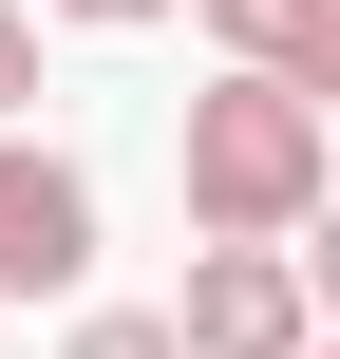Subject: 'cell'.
Returning a JSON list of instances; mask_svg holds the SVG:
<instances>
[{"instance_id": "4", "label": "cell", "mask_w": 340, "mask_h": 359, "mask_svg": "<svg viewBox=\"0 0 340 359\" xmlns=\"http://www.w3.org/2000/svg\"><path fill=\"white\" fill-rule=\"evenodd\" d=\"M227 38V76H284V95H340V0H189Z\"/></svg>"}, {"instance_id": "1", "label": "cell", "mask_w": 340, "mask_h": 359, "mask_svg": "<svg viewBox=\"0 0 340 359\" xmlns=\"http://www.w3.org/2000/svg\"><path fill=\"white\" fill-rule=\"evenodd\" d=\"M322 189H340L322 95H284V76H208V95H189V227H208V246H303Z\"/></svg>"}, {"instance_id": "6", "label": "cell", "mask_w": 340, "mask_h": 359, "mask_svg": "<svg viewBox=\"0 0 340 359\" xmlns=\"http://www.w3.org/2000/svg\"><path fill=\"white\" fill-rule=\"evenodd\" d=\"M19 95H38V0H0V133H19Z\"/></svg>"}, {"instance_id": "5", "label": "cell", "mask_w": 340, "mask_h": 359, "mask_svg": "<svg viewBox=\"0 0 340 359\" xmlns=\"http://www.w3.org/2000/svg\"><path fill=\"white\" fill-rule=\"evenodd\" d=\"M57 359H170V322H151V303H95V322H76Z\"/></svg>"}, {"instance_id": "3", "label": "cell", "mask_w": 340, "mask_h": 359, "mask_svg": "<svg viewBox=\"0 0 340 359\" xmlns=\"http://www.w3.org/2000/svg\"><path fill=\"white\" fill-rule=\"evenodd\" d=\"M57 284H95V170L0 133V303H57Z\"/></svg>"}, {"instance_id": "7", "label": "cell", "mask_w": 340, "mask_h": 359, "mask_svg": "<svg viewBox=\"0 0 340 359\" xmlns=\"http://www.w3.org/2000/svg\"><path fill=\"white\" fill-rule=\"evenodd\" d=\"M38 19H95V38H132V19H170V0H38Z\"/></svg>"}, {"instance_id": "2", "label": "cell", "mask_w": 340, "mask_h": 359, "mask_svg": "<svg viewBox=\"0 0 340 359\" xmlns=\"http://www.w3.org/2000/svg\"><path fill=\"white\" fill-rule=\"evenodd\" d=\"M170 359H322V303H303V246H189V303H151Z\"/></svg>"}]
</instances>
